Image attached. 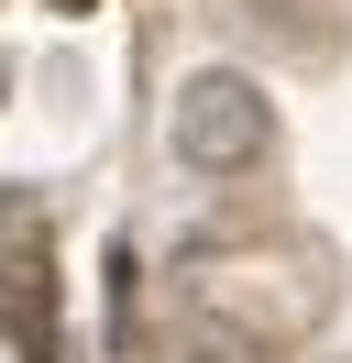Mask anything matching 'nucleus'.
<instances>
[{"label":"nucleus","mask_w":352,"mask_h":363,"mask_svg":"<svg viewBox=\"0 0 352 363\" xmlns=\"http://www.w3.org/2000/svg\"><path fill=\"white\" fill-rule=\"evenodd\" d=\"M165 363H253V341L220 330V319H176V330H165Z\"/></svg>","instance_id":"3"},{"label":"nucleus","mask_w":352,"mask_h":363,"mask_svg":"<svg viewBox=\"0 0 352 363\" xmlns=\"http://www.w3.org/2000/svg\"><path fill=\"white\" fill-rule=\"evenodd\" d=\"M165 143H176L187 177H242V165H264V143H275V99H264V77H242V67L176 77Z\"/></svg>","instance_id":"1"},{"label":"nucleus","mask_w":352,"mask_h":363,"mask_svg":"<svg viewBox=\"0 0 352 363\" xmlns=\"http://www.w3.org/2000/svg\"><path fill=\"white\" fill-rule=\"evenodd\" d=\"M0 330H11L22 363L66 352V330H55V253H44V209L33 199L0 209Z\"/></svg>","instance_id":"2"}]
</instances>
